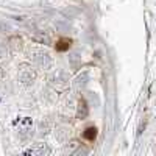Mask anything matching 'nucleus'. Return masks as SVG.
Returning a JSON list of instances; mask_svg holds the SVG:
<instances>
[{"label":"nucleus","mask_w":156,"mask_h":156,"mask_svg":"<svg viewBox=\"0 0 156 156\" xmlns=\"http://www.w3.org/2000/svg\"><path fill=\"white\" fill-rule=\"evenodd\" d=\"M83 137L89 142H94L97 137V128L95 126H87L84 131H83Z\"/></svg>","instance_id":"nucleus-3"},{"label":"nucleus","mask_w":156,"mask_h":156,"mask_svg":"<svg viewBox=\"0 0 156 156\" xmlns=\"http://www.w3.org/2000/svg\"><path fill=\"white\" fill-rule=\"evenodd\" d=\"M70 45H72V41H70V39H67V37H61V39H58V42H56L55 48H56L58 51H66V50L70 48Z\"/></svg>","instance_id":"nucleus-2"},{"label":"nucleus","mask_w":156,"mask_h":156,"mask_svg":"<svg viewBox=\"0 0 156 156\" xmlns=\"http://www.w3.org/2000/svg\"><path fill=\"white\" fill-rule=\"evenodd\" d=\"M89 109H87V105H86V101L83 98L78 100V109H76V117L78 119H84V117L87 115Z\"/></svg>","instance_id":"nucleus-1"}]
</instances>
